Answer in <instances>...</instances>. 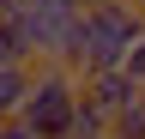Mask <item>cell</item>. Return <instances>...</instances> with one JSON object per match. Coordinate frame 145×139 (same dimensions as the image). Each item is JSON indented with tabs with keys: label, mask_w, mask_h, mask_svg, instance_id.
Returning <instances> with one entry per match:
<instances>
[{
	"label": "cell",
	"mask_w": 145,
	"mask_h": 139,
	"mask_svg": "<svg viewBox=\"0 0 145 139\" xmlns=\"http://www.w3.org/2000/svg\"><path fill=\"white\" fill-rule=\"evenodd\" d=\"M0 139H36V133L24 127V121H0Z\"/></svg>",
	"instance_id": "obj_10"
},
{
	"label": "cell",
	"mask_w": 145,
	"mask_h": 139,
	"mask_svg": "<svg viewBox=\"0 0 145 139\" xmlns=\"http://www.w3.org/2000/svg\"><path fill=\"white\" fill-rule=\"evenodd\" d=\"M0 67H30V48H24L12 18H0Z\"/></svg>",
	"instance_id": "obj_8"
},
{
	"label": "cell",
	"mask_w": 145,
	"mask_h": 139,
	"mask_svg": "<svg viewBox=\"0 0 145 139\" xmlns=\"http://www.w3.org/2000/svg\"><path fill=\"white\" fill-rule=\"evenodd\" d=\"M139 42V18L127 12V0H103V6L79 12L72 24V42H67V73L85 79V73H109V67L127 61V48Z\"/></svg>",
	"instance_id": "obj_1"
},
{
	"label": "cell",
	"mask_w": 145,
	"mask_h": 139,
	"mask_svg": "<svg viewBox=\"0 0 145 139\" xmlns=\"http://www.w3.org/2000/svg\"><path fill=\"white\" fill-rule=\"evenodd\" d=\"M0 18H6V0H0Z\"/></svg>",
	"instance_id": "obj_12"
},
{
	"label": "cell",
	"mask_w": 145,
	"mask_h": 139,
	"mask_svg": "<svg viewBox=\"0 0 145 139\" xmlns=\"http://www.w3.org/2000/svg\"><path fill=\"white\" fill-rule=\"evenodd\" d=\"M72 139H109V115L97 103H85V97H79V109H72Z\"/></svg>",
	"instance_id": "obj_7"
},
{
	"label": "cell",
	"mask_w": 145,
	"mask_h": 139,
	"mask_svg": "<svg viewBox=\"0 0 145 139\" xmlns=\"http://www.w3.org/2000/svg\"><path fill=\"white\" fill-rule=\"evenodd\" d=\"M72 109H79V79H72L61 61L30 67V91H24L18 121H24L36 139H72Z\"/></svg>",
	"instance_id": "obj_2"
},
{
	"label": "cell",
	"mask_w": 145,
	"mask_h": 139,
	"mask_svg": "<svg viewBox=\"0 0 145 139\" xmlns=\"http://www.w3.org/2000/svg\"><path fill=\"white\" fill-rule=\"evenodd\" d=\"M109 139H145V91L127 103V109L109 115Z\"/></svg>",
	"instance_id": "obj_6"
},
{
	"label": "cell",
	"mask_w": 145,
	"mask_h": 139,
	"mask_svg": "<svg viewBox=\"0 0 145 139\" xmlns=\"http://www.w3.org/2000/svg\"><path fill=\"white\" fill-rule=\"evenodd\" d=\"M24 91H30V67H0V121H18Z\"/></svg>",
	"instance_id": "obj_5"
},
{
	"label": "cell",
	"mask_w": 145,
	"mask_h": 139,
	"mask_svg": "<svg viewBox=\"0 0 145 139\" xmlns=\"http://www.w3.org/2000/svg\"><path fill=\"white\" fill-rule=\"evenodd\" d=\"M127 12L139 18V30H145V0H127Z\"/></svg>",
	"instance_id": "obj_11"
},
{
	"label": "cell",
	"mask_w": 145,
	"mask_h": 139,
	"mask_svg": "<svg viewBox=\"0 0 145 139\" xmlns=\"http://www.w3.org/2000/svg\"><path fill=\"white\" fill-rule=\"evenodd\" d=\"M6 18L18 24V37H24L30 67H42V61H67L72 24H79V6H72V0H6Z\"/></svg>",
	"instance_id": "obj_3"
},
{
	"label": "cell",
	"mask_w": 145,
	"mask_h": 139,
	"mask_svg": "<svg viewBox=\"0 0 145 139\" xmlns=\"http://www.w3.org/2000/svg\"><path fill=\"white\" fill-rule=\"evenodd\" d=\"M121 73H127V79H133L139 91H145V30H139V42L127 48V61H121Z\"/></svg>",
	"instance_id": "obj_9"
},
{
	"label": "cell",
	"mask_w": 145,
	"mask_h": 139,
	"mask_svg": "<svg viewBox=\"0 0 145 139\" xmlns=\"http://www.w3.org/2000/svg\"><path fill=\"white\" fill-rule=\"evenodd\" d=\"M79 97H85V103H97L103 115H115V109H127V103L139 97V85L127 79L121 67H109V73H85V79H79Z\"/></svg>",
	"instance_id": "obj_4"
}]
</instances>
